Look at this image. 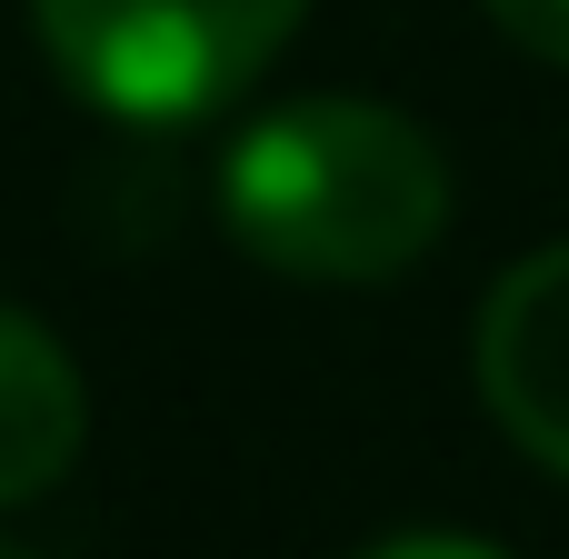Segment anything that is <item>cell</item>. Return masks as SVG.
Returning <instances> with one entry per match:
<instances>
[{"label": "cell", "instance_id": "cell-1", "mask_svg": "<svg viewBox=\"0 0 569 559\" xmlns=\"http://www.w3.org/2000/svg\"><path fill=\"white\" fill-rule=\"evenodd\" d=\"M220 220L280 280L370 290L440 250L450 230V160L440 140L360 90H300L230 130L220 150Z\"/></svg>", "mask_w": 569, "mask_h": 559}, {"label": "cell", "instance_id": "cell-2", "mask_svg": "<svg viewBox=\"0 0 569 559\" xmlns=\"http://www.w3.org/2000/svg\"><path fill=\"white\" fill-rule=\"evenodd\" d=\"M300 20L310 0H30V30L70 100L140 130L230 110L300 40Z\"/></svg>", "mask_w": 569, "mask_h": 559}, {"label": "cell", "instance_id": "cell-3", "mask_svg": "<svg viewBox=\"0 0 569 559\" xmlns=\"http://www.w3.org/2000/svg\"><path fill=\"white\" fill-rule=\"evenodd\" d=\"M470 370H480L490 420L520 440V460L569 480V240L510 260L490 280L480 330H470Z\"/></svg>", "mask_w": 569, "mask_h": 559}, {"label": "cell", "instance_id": "cell-4", "mask_svg": "<svg viewBox=\"0 0 569 559\" xmlns=\"http://www.w3.org/2000/svg\"><path fill=\"white\" fill-rule=\"evenodd\" d=\"M90 450V380L70 360V340L0 300V510L20 500H50Z\"/></svg>", "mask_w": 569, "mask_h": 559}, {"label": "cell", "instance_id": "cell-5", "mask_svg": "<svg viewBox=\"0 0 569 559\" xmlns=\"http://www.w3.org/2000/svg\"><path fill=\"white\" fill-rule=\"evenodd\" d=\"M480 10H490V30H500L510 50L569 70V0H480Z\"/></svg>", "mask_w": 569, "mask_h": 559}, {"label": "cell", "instance_id": "cell-6", "mask_svg": "<svg viewBox=\"0 0 569 559\" xmlns=\"http://www.w3.org/2000/svg\"><path fill=\"white\" fill-rule=\"evenodd\" d=\"M350 559H510L500 540H470V530H390V540H370V550Z\"/></svg>", "mask_w": 569, "mask_h": 559}, {"label": "cell", "instance_id": "cell-7", "mask_svg": "<svg viewBox=\"0 0 569 559\" xmlns=\"http://www.w3.org/2000/svg\"><path fill=\"white\" fill-rule=\"evenodd\" d=\"M0 559H30V550H20V540H0Z\"/></svg>", "mask_w": 569, "mask_h": 559}]
</instances>
